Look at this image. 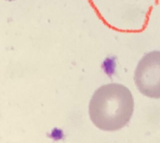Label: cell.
<instances>
[{
  "label": "cell",
  "instance_id": "obj_1",
  "mask_svg": "<svg viewBox=\"0 0 160 143\" xmlns=\"http://www.w3.org/2000/svg\"><path fill=\"white\" fill-rule=\"evenodd\" d=\"M133 108L132 93L126 86L108 84L98 88L91 98L90 120L100 130L116 131L129 122Z\"/></svg>",
  "mask_w": 160,
  "mask_h": 143
},
{
  "label": "cell",
  "instance_id": "obj_2",
  "mask_svg": "<svg viewBox=\"0 0 160 143\" xmlns=\"http://www.w3.org/2000/svg\"><path fill=\"white\" fill-rule=\"evenodd\" d=\"M134 82L143 95L160 99V51L148 53L141 59L135 70Z\"/></svg>",
  "mask_w": 160,
  "mask_h": 143
},
{
  "label": "cell",
  "instance_id": "obj_3",
  "mask_svg": "<svg viewBox=\"0 0 160 143\" xmlns=\"http://www.w3.org/2000/svg\"><path fill=\"white\" fill-rule=\"evenodd\" d=\"M7 1H9V2H11V1H13V0H7Z\"/></svg>",
  "mask_w": 160,
  "mask_h": 143
}]
</instances>
